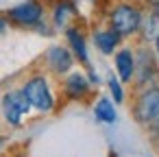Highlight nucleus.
Returning <instances> with one entry per match:
<instances>
[{
  "instance_id": "1",
  "label": "nucleus",
  "mask_w": 159,
  "mask_h": 157,
  "mask_svg": "<svg viewBox=\"0 0 159 157\" xmlns=\"http://www.w3.org/2000/svg\"><path fill=\"white\" fill-rule=\"evenodd\" d=\"M109 26L113 33H118L120 37H129V35H135L142 26V11L131 5V2H122L118 5L111 16H109Z\"/></svg>"
},
{
  "instance_id": "2",
  "label": "nucleus",
  "mask_w": 159,
  "mask_h": 157,
  "mask_svg": "<svg viewBox=\"0 0 159 157\" xmlns=\"http://www.w3.org/2000/svg\"><path fill=\"white\" fill-rule=\"evenodd\" d=\"M22 92H24V96L29 98L31 109H37V111H42V113H48V111L55 107V96H52L50 85H48V81H46L44 74L31 76V79L24 83Z\"/></svg>"
},
{
  "instance_id": "3",
  "label": "nucleus",
  "mask_w": 159,
  "mask_h": 157,
  "mask_svg": "<svg viewBox=\"0 0 159 157\" xmlns=\"http://www.w3.org/2000/svg\"><path fill=\"white\" fill-rule=\"evenodd\" d=\"M133 116L139 124H150L159 118V85H146L135 103H133Z\"/></svg>"
},
{
  "instance_id": "4",
  "label": "nucleus",
  "mask_w": 159,
  "mask_h": 157,
  "mask_svg": "<svg viewBox=\"0 0 159 157\" xmlns=\"http://www.w3.org/2000/svg\"><path fill=\"white\" fill-rule=\"evenodd\" d=\"M29 111H31V103H29V98L24 96L22 90H13V92H7L2 96V116L9 124L20 127L22 118Z\"/></svg>"
},
{
  "instance_id": "5",
  "label": "nucleus",
  "mask_w": 159,
  "mask_h": 157,
  "mask_svg": "<svg viewBox=\"0 0 159 157\" xmlns=\"http://www.w3.org/2000/svg\"><path fill=\"white\" fill-rule=\"evenodd\" d=\"M42 16H44V7L37 0H29V2H22L7 11V20L13 22L16 26H35L42 22Z\"/></svg>"
},
{
  "instance_id": "6",
  "label": "nucleus",
  "mask_w": 159,
  "mask_h": 157,
  "mask_svg": "<svg viewBox=\"0 0 159 157\" xmlns=\"http://www.w3.org/2000/svg\"><path fill=\"white\" fill-rule=\"evenodd\" d=\"M133 79H137V85H142V87H146L150 81L157 79V63H155L152 55L148 53V48H139L137 50Z\"/></svg>"
},
{
  "instance_id": "7",
  "label": "nucleus",
  "mask_w": 159,
  "mask_h": 157,
  "mask_svg": "<svg viewBox=\"0 0 159 157\" xmlns=\"http://www.w3.org/2000/svg\"><path fill=\"white\" fill-rule=\"evenodd\" d=\"M46 66H48L55 74H66V72H70L72 66H74V55H72L68 48H63V46H52V48H48V53H46Z\"/></svg>"
},
{
  "instance_id": "8",
  "label": "nucleus",
  "mask_w": 159,
  "mask_h": 157,
  "mask_svg": "<svg viewBox=\"0 0 159 157\" xmlns=\"http://www.w3.org/2000/svg\"><path fill=\"white\" fill-rule=\"evenodd\" d=\"M116 70L120 83H131L135 72V53L131 48H122L116 53Z\"/></svg>"
},
{
  "instance_id": "9",
  "label": "nucleus",
  "mask_w": 159,
  "mask_h": 157,
  "mask_svg": "<svg viewBox=\"0 0 159 157\" xmlns=\"http://www.w3.org/2000/svg\"><path fill=\"white\" fill-rule=\"evenodd\" d=\"M63 90H66V96H68V98L81 100V98H85V96L89 94L92 85H89V79H87L85 74H81V72H72V74L66 79Z\"/></svg>"
},
{
  "instance_id": "10",
  "label": "nucleus",
  "mask_w": 159,
  "mask_h": 157,
  "mask_svg": "<svg viewBox=\"0 0 159 157\" xmlns=\"http://www.w3.org/2000/svg\"><path fill=\"white\" fill-rule=\"evenodd\" d=\"M66 37H68V44H70V48H72V55L83 63V66H89V57H87V44H85V35L79 31V29H74V26H70V29H66Z\"/></svg>"
},
{
  "instance_id": "11",
  "label": "nucleus",
  "mask_w": 159,
  "mask_h": 157,
  "mask_svg": "<svg viewBox=\"0 0 159 157\" xmlns=\"http://www.w3.org/2000/svg\"><path fill=\"white\" fill-rule=\"evenodd\" d=\"M76 18V7L72 0H59L55 5V13H52V20H55V26L59 29H68L70 20Z\"/></svg>"
},
{
  "instance_id": "12",
  "label": "nucleus",
  "mask_w": 159,
  "mask_h": 157,
  "mask_svg": "<svg viewBox=\"0 0 159 157\" xmlns=\"http://www.w3.org/2000/svg\"><path fill=\"white\" fill-rule=\"evenodd\" d=\"M94 44H96V48H98L100 53L111 55V53L118 48V44H120V35H118V33H113L111 29L96 31V33H94Z\"/></svg>"
},
{
  "instance_id": "13",
  "label": "nucleus",
  "mask_w": 159,
  "mask_h": 157,
  "mask_svg": "<svg viewBox=\"0 0 159 157\" xmlns=\"http://www.w3.org/2000/svg\"><path fill=\"white\" fill-rule=\"evenodd\" d=\"M139 31L144 33L146 39L159 37V7H150L148 13H146V18L142 16V26H139Z\"/></svg>"
},
{
  "instance_id": "14",
  "label": "nucleus",
  "mask_w": 159,
  "mask_h": 157,
  "mask_svg": "<svg viewBox=\"0 0 159 157\" xmlns=\"http://www.w3.org/2000/svg\"><path fill=\"white\" fill-rule=\"evenodd\" d=\"M94 113H96V118L100 122H107V124L116 122V107H113V103L107 96L98 98V103L94 105Z\"/></svg>"
},
{
  "instance_id": "15",
  "label": "nucleus",
  "mask_w": 159,
  "mask_h": 157,
  "mask_svg": "<svg viewBox=\"0 0 159 157\" xmlns=\"http://www.w3.org/2000/svg\"><path fill=\"white\" fill-rule=\"evenodd\" d=\"M107 85H109V92H111L113 100H116V103H124V90H122L120 79H118V76H109Z\"/></svg>"
},
{
  "instance_id": "16",
  "label": "nucleus",
  "mask_w": 159,
  "mask_h": 157,
  "mask_svg": "<svg viewBox=\"0 0 159 157\" xmlns=\"http://www.w3.org/2000/svg\"><path fill=\"white\" fill-rule=\"evenodd\" d=\"M5 29H7V20H5V18H0V33H2Z\"/></svg>"
},
{
  "instance_id": "17",
  "label": "nucleus",
  "mask_w": 159,
  "mask_h": 157,
  "mask_svg": "<svg viewBox=\"0 0 159 157\" xmlns=\"http://www.w3.org/2000/svg\"><path fill=\"white\" fill-rule=\"evenodd\" d=\"M148 5L150 7H159V0H148Z\"/></svg>"
},
{
  "instance_id": "18",
  "label": "nucleus",
  "mask_w": 159,
  "mask_h": 157,
  "mask_svg": "<svg viewBox=\"0 0 159 157\" xmlns=\"http://www.w3.org/2000/svg\"><path fill=\"white\" fill-rule=\"evenodd\" d=\"M155 46H157V53H159V37H155Z\"/></svg>"
}]
</instances>
